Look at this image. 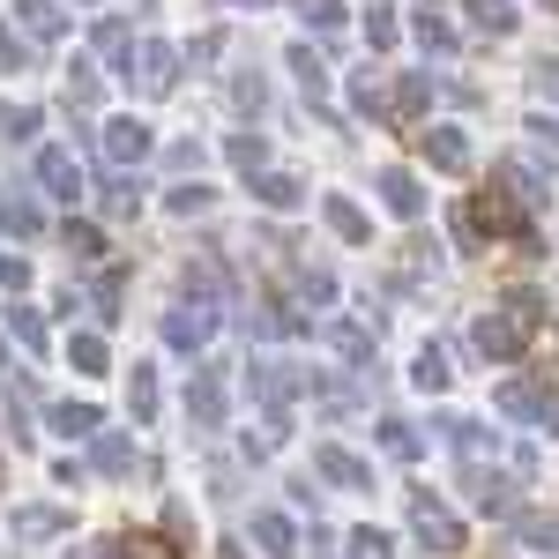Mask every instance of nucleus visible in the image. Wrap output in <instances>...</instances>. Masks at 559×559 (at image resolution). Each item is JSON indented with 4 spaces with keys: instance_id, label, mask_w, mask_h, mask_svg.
<instances>
[{
    "instance_id": "nucleus-25",
    "label": "nucleus",
    "mask_w": 559,
    "mask_h": 559,
    "mask_svg": "<svg viewBox=\"0 0 559 559\" xmlns=\"http://www.w3.org/2000/svg\"><path fill=\"white\" fill-rule=\"evenodd\" d=\"M60 247H68V261H83V269H105V224H90V216L60 224Z\"/></svg>"
},
{
    "instance_id": "nucleus-19",
    "label": "nucleus",
    "mask_w": 559,
    "mask_h": 559,
    "mask_svg": "<svg viewBox=\"0 0 559 559\" xmlns=\"http://www.w3.org/2000/svg\"><path fill=\"white\" fill-rule=\"evenodd\" d=\"M0 231H8V239H38V231H45V210H38V194H31V187L0 194Z\"/></svg>"
},
{
    "instance_id": "nucleus-29",
    "label": "nucleus",
    "mask_w": 559,
    "mask_h": 559,
    "mask_svg": "<svg viewBox=\"0 0 559 559\" xmlns=\"http://www.w3.org/2000/svg\"><path fill=\"white\" fill-rule=\"evenodd\" d=\"M463 15H471L485 38H508V31L522 23V8H515V0H463Z\"/></svg>"
},
{
    "instance_id": "nucleus-17",
    "label": "nucleus",
    "mask_w": 559,
    "mask_h": 559,
    "mask_svg": "<svg viewBox=\"0 0 559 559\" xmlns=\"http://www.w3.org/2000/svg\"><path fill=\"white\" fill-rule=\"evenodd\" d=\"M15 23H23V38H38V45L68 38V8L60 0H15Z\"/></svg>"
},
{
    "instance_id": "nucleus-21",
    "label": "nucleus",
    "mask_w": 559,
    "mask_h": 559,
    "mask_svg": "<svg viewBox=\"0 0 559 559\" xmlns=\"http://www.w3.org/2000/svg\"><path fill=\"white\" fill-rule=\"evenodd\" d=\"M8 530H15V537H60V530H68V508H60V500H23V508L8 515Z\"/></svg>"
},
{
    "instance_id": "nucleus-7",
    "label": "nucleus",
    "mask_w": 559,
    "mask_h": 559,
    "mask_svg": "<svg viewBox=\"0 0 559 559\" xmlns=\"http://www.w3.org/2000/svg\"><path fill=\"white\" fill-rule=\"evenodd\" d=\"M284 68H292V83L306 90V105H313L321 120H336V105H329V60H321V45L292 38V45H284Z\"/></svg>"
},
{
    "instance_id": "nucleus-11",
    "label": "nucleus",
    "mask_w": 559,
    "mask_h": 559,
    "mask_svg": "<svg viewBox=\"0 0 559 559\" xmlns=\"http://www.w3.org/2000/svg\"><path fill=\"white\" fill-rule=\"evenodd\" d=\"M134 90H142V97H173L179 90V52L165 38L134 45Z\"/></svg>"
},
{
    "instance_id": "nucleus-35",
    "label": "nucleus",
    "mask_w": 559,
    "mask_h": 559,
    "mask_svg": "<svg viewBox=\"0 0 559 559\" xmlns=\"http://www.w3.org/2000/svg\"><path fill=\"white\" fill-rule=\"evenodd\" d=\"M224 157H231L239 173H261V165H269V134H261V128H239L231 142H224Z\"/></svg>"
},
{
    "instance_id": "nucleus-24",
    "label": "nucleus",
    "mask_w": 559,
    "mask_h": 559,
    "mask_svg": "<svg viewBox=\"0 0 559 559\" xmlns=\"http://www.w3.org/2000/svg\"><path fill=\"white\" fill-rule=\"evenodd\" d=\"M45 426L60 432V440H90V432L105 426V411L97 403H45Z\"/></svg>"
},
{
    "instance_id": "nucleus-31",
    "label": "nucleus",
    "mask_w": 559,
    "mask_h": 559,
    "mask_svg": "<svg viewBox=\"0 0 559 559\" xmlns=\"http://www.w3.org/2000/svg\"><path fill=\"white\" fill-rule=\"evenodd\" d=\"M292 15H299L313 38H336L344 31V0H292Z\"/></svg>"
},
{
    "instance_id": "nucleus-37",
    "label": "nucleus",
    "mask_w": 559,
    "mask_h": 559,
    "mask_svg": "<svg viewBox=\"0 0 559 559\" xmlns=\"http://www.w3.org/2000/svg\"><path fill=\"white\" fill-rule=\"evenodd\" d=\"M411 31H418V45H426L432 60H448V52H455V31H448V15H440V8H418V23H411Z\"/></svg>"
},
{
    "instance_id": "nucleus-8",
    "label": "nucleus",
    "mask_w": 559,
    "mask_h": 559,
    "mask_svg": "<svg viewBox=\"0 0 559 559\" xmlns=\"http://www.w3.org/2000/svg\"><path fill=\"white\" fill-rule=\"evenodd\" d=\"M313 477H321V485H336V492H373V463H366V455H350V448H336V440H321V448H313Z\"/></svg>"
},
{
    "instance_id": "nucleus-47",
    "label": "nucleus",
    "mask_w": 559,
    "mask_h": 559,
    "mask_svg": "<svg viewBox=\"0 0 559 559\" xmlns=\"http://www.w3.org/2000/svg\"><path fill=\"white\" fill-rule=\"evenodd\" d=\"M165 165H173V173H202V165H210V150H202V142H173V150H165Z\"/></svg>"
},
{
    "instance_id": "nucleus-39",
    "label": "nucleus",
    "mask_w": 559,
    "mask_h": 559,
    "mask_svg": "<svg viewBox=\"0 0 559 559\" xmlns=\"http://www.w3.org/2000/svg\"><path fill=\"white\" fill-rule=\"evenodd\" d=\"M411 388H426V395L448 388V358H440V344H418V358H411Z\"/></svg>"
},
{
    "instance_id": "nucleus-1",
    "label": "nucleus",
    "mask_w": 559,
    "mask_h": 559,
    "mask_svg": "<svg viewBox=\"0 0 559 559\" xmlns=\"http://www.w3.org/2000/svg\"><path fill=\"white\" fill-rule=\"evenodd\" d=\"M537 313H545V299L537 292H515L508 306H485L471 321V344L485 366H515L522 350H530V336H537Z\"/></svg>"
},
{
    "instance_id": "nucleus-48",
    "label": "nucleus",
    "mask_w": 559,
    "mask_h": 559,
    "mask_svg": "<svg viewBox=\"0 0 559 559\" xmlns=\"http://www.w3.org/2000/svg\"><path fill=\"white\" fill-rule=\"evenodd\" d=\"M530 97H559V60H530Z\"/></svg>"
},
{
    "instance_id": "nucleus-40",
    "label": "nucleus",
    "mask_w": 559,
    "mask_h": 559,
    "mask_svg": "<svg viewBox=\"0 0 559 559\" xmlns=\"http://www.w3.org/2000/svg\"><path fill=\"white\" fill-rule=\"evenodd\" d=\"M120 292H128V269H97V321H105V329H112V321H120Z\"/></svg>"
},
{
    "instance_id": "nucleus-45",
    "label": "nucleus",
    "mask_w": 559,
    "mask_h": 559,
    "mask_svg": "<svg viewBox=\"0 0 559 559\" xmlns=\"http://www.w3.org/2000/svg\"><path fill=\"white\" fill-rule=\"evenodd\" d=\"M179 60H187V68H210V60H224V31H202V38L187 45Z\"/></svg>"
},
{
    "instance_id": "nucleus-18",
    "label": "nucleus",
    "mask_w": 559,
    "mask_h": 559,
    "mask_svg": "<svg viewBox=\"0 0 559 559\" xmlns=\"http://www.w3.org/2000/svg\"><path fill=\"white\" fill-rule=\"evenodd\" d=\"M97 559H187L173 537H150V530H120V537H105Z\"/></svg>"
},
{
    "instance_id": "nucleus-23",
    "label": "nucleus",
    "mask_w": 559,
    "mask_h": 559,
    "mask_svg": "<svg viewBox=\"0 0 559 559\" xmlns=\"http://www.w3.org/2000/svg\"><path fill=\"white\" fill-rule=\"evenodd\" d=\"M128 411H134V426H157V411H165L157 366H128Z\"/></svg>"
},
{
    "instance_id": "nucleus-26",
    "label": "nucleus",
    "mask_w": 559,
    "mask_h": 559,
    "mask_svg": "<svg viewBox=\"0 0 559 559\" xmlns=\"http://www.w3.org/2000/svg\"><path fill=\"white\" fill-rule=\"evenodd\" d=\"M68 366H75L83 381L112 373V350H105V336H97V329H68Z\"/></svg>"
},
{
    "instance_id": "nucleus-5",
    "label": "nucleus",
    "mask_w": 559,
    "mask_h": 559,
    "mask_svg": "<svg viewBox=\"0 0 559 559\" xmlns=\"http://www.w3.org/2000/svg\"><path fill=\"white\" fill-rule=\"evenodd\" d=\"M31 173H38V194H52V202H83L90 179H83V157H68L60 142H38V157H31Z\"/></svg>"
},
{
    "instance_id": "nucleus-38",
    "label": "nucleus",
    "mask_w": 559,
    "mask_h": 559,
    "mask_svg": "<svg viewBox=\"0 0 559 559\" xmlns=\"http://www.w3.org/2000/svg\"><path fill=\"white\" fill-rule=\"evenodd\" d=\"M254 545L269 559H292V522L276 515V508H261V515H254Z\"/></svg>"
},
{
    "instance_id": "nucleus-6",
    "label": "nucleus",
    "mask_w": 559,
    "mask_h": 559,
    "mask_svg": "<svg viewBox=\"0 0 559 559\" xmlns=\"http://www.w3.org/2000/svg\"><path fill=\"white\" fill-rule=\"evenodd\" d=\"M231 418V395H224V358H202V373L187 381V426L194 432H216Z\"/></svg>"
},
{
    "instance_id": "nucleus-20",
    "label": "nucleus",
    "mask_w": 559,
    "mask_h": 559,
    "mask_svg": "<svg viewBox=\"0 0 559 559\" xmlns=\"http://www.w3.org/2000/svg\"><path fill=\"white\" fill-rule=\"evenodd\" d=\"M463 485H471V500L485 508V515H508V508H515V477H500V471H477V463H463Z\"/></svg>"
},
{
    "instance_id": "nucleus-32",
    "label": "nucleus",
    "mask_w": 559,
    "mask_h": 559,
    "mask_svg": "<svg viewBox=\"0 0 559 559\" xmlns=\"http://www.w3.org/2000/svg\"><path fill=\"white\" fill-rule=\"evenodd\" d=\"M165 210H173V216H210V210H216V187H202V179H179V187H165Z\"/></svg>"
},
{
    "instance_id": "nucleus-51",
    "label": "nucleus",
    "mask_w": 559,
    "mask_h": 559,
    "mask_svg": "<svg viewBox=\"0 0 559 559\" xmlns=\"http://www.w3.org/2000/svg\"><path fill=\"white\" fill-rule=\"evenodd\" d=\"M8 366H15V358H8V336H0V373H8Z\"/></svg>"
},
{
    "instance_id": "nucleus-13",
    "label": "nucleus",
    "mask_w": 559,
    "mask_h": 559,
    "mask_svg": "<svg viewBox=\"0 0 559 559\" xmlns=\"http://www.w3.org/2000/svg\"><path fill=\"white\" fill-rule=\"evenodd\" d=\"M97 142H105V157H112V165H128V173L150 157V150H157L150 120H128V112H120V120H105V134H97Z\"/></svg>"
},
{
    "instance_id": "nucleus-30",
    "label": "nucleus",
    "mask_w": 559,
    "mask_h": 559,
    "mask_svg": "<svg viewBox=\"0 0 559 559\" xmlns=\"http://www.w3.org/2000/svg\"><path fill=\"white\" fill-rule=\"evenodd\" d=\"M426 105H432V83H426V75H395V90H388V112H395V128H403V120H418Z\"/></svg>"
},
{
    "instance_id": "nucleus-14",
    "label": "nucleus",
    "mask_w": 559,
    "mask_h": 559,
    "mask_svg": "<svg viewBox=\"0 0 559 559\" xmlns=\"http://www.w3.org/2000/svg\"><path fill=\"white\" fill-rule=\"evenodd\" d=\"M313 210H321V224H329V231H336L344 247H373V216L358 210L350 194H336V187H329V194H321Z\"/></svg>"
},
{
    "instance_id": "nucleus-3",
    "label": "nucleus",
    "mask_w": 559,
    "mask_h": 559,
    "mask_svg": "<svg viewBox=\"0 0 559 559\" xmlns=\"http://www.w3.org/2000/svg\"><path fill=\"white\" fill-rule=\"evenodd\" d=\"M492 403H500V418H522V426H537V432H559V388L545 381H500L492 388Z\"/></svg>"
},
{
    "instance_id": "nucleus-44",
    "label": "nucleus",
    "mask_w": 559,
    "mask_h": 559,
    "mask_svg": "<svg viewBox=\"0 0 559 559\" xmlns=\"http://www.w3.org/2000/svg\"><path fill=\"white\" fill-rule=\"evenodd\" d=\"M68 68H75V75H68V97H75V105H97V68H90V60H68Z\"/></svg>"
},
{
    "instance_id": "nucleus-46",
    "label": "nucleus",
    "mask_w": 559,
    "mask_h": 559,
    "mask_svg": "<svg viewBox=\"0 0 559 559\" xmlns=\"http://www.w3.org/2000/svg\"><path fill=\"white\" fill-rule=\"evenodd\" d=\"M344 545H350V559H388V545H395V537H381V530H350Z\"/></svg>"
},
{
    "instance_id": "nucleus-36",
    "label": "nucleus",
    "mask_w": 559,
    "mask_h": 559,
    "mask_svg": "<svg viewBox=\"0 0 559 559\" xmlns=\"http://www.w3.org/2000/svg\"><path fill=\"white\" fill-rule=\"evenodd\" d=\"M373 432H381L388 455H403V463H418V455H426V440L411 432V418H373Z\"/></svg>"
},
{
    "instance_id": "nucleus-27",
    "label": "nucleus",
    "mask_w": 559,
    "mask_h": 559,
    "mask_svg": "<svg viewBox=\"0 0 559 559\" xmlns=\"http://www.w3.org/2000/svg\"><path fill=\"white\" fill-rule=\"evenodd\" d=\"M0 336H15V344L31 350V358H45V321H38V306L8 299V313H0Z\"/></svg>"
},
{
    "instance_id": "nucleus-16",
    "label": "nucleus",
    "mask_w": 559,
    "mask_h": 559,
    "mask_svg": "<svg viewBox=\"0 0 559 559\" xmlns=\"http://www.w3.org/2000/svg\"><path fill=\"white\" fill-rule=\"evenodd\" d=\"M247 194H254L261 210H306V179L299 173H247Z\"/></svg>"
},
{
    "instance_id": "nucleus-41",
    "label": "nucleus",
    "mask_w": 559,
    "mask_h": 559,
    "mask_svg": "<svg viewBox=\"0 0 559 559\" xmlns=\"http://www.w3.org/2000/svg\"><path fill=\"white\" fill-rule=\"evenodd\" d=\"M0 68H8V75H31V68H38L31 38H23V31H8V23H0Z\"/></svg>"
},
{
    "instance_id": "nucleus-15",
    "label": "nucleus",
    "mask_w": 559,
    "mask_h": 559,
    "mask_svg": "<svg viewBox=\"0 0 559 559\" xmlns=\"http://www.w3.org/2000/svg\"><path fill=\"white\" fill-rule=\"evenodd\" d=\"M373 187H381V202L395 216H403V224H418V216H426V179L411 173V165H388L381 179H373Z\"/></svg>"
},
{
    "instance_id": "nucleus-22",
    "label": "nucleus",
    "mask_w": 559,
    "mask_h": 559,
    "mask_svg": "<svg viewBox=\"0 0 559 559\" xmlns=\"http://www.w3.org/2000/svg\"><path fill=\"white\" fill-rule=\"evenodd\" d=\"M292 292H299L306 313H329V306H336V269H329V261H306L299 276H292Z\"/></svg>"
},
{
    "instance_id": "nucleus-34",
    "label": "nucleus",
    "mask_w": 559,
    "mask_h": 559,
    "mask_svg": "<svg viewBox=\"0 0 559 559\" xmlns=\"http://www.w3.org/2000/svg\"><path fill=\"white\" fill-rule=\"evenodd\" d=\"M90 463L105 477H128L134 471V440H120V432H97V448H90Z\"/></svg>"
},
{
    "instance_id": "nucleus-12",
    "label": "nucleus",
    "mask_w": 559,
    "mask_h": 559,
    "mask_svg": "<svg viewBox=\"0 0 559 559\" xmlns=\"http://www.w3.org/2000/svg\"><path fill=\"white\" fill-rule=\"evenodd\" d=\"M216 306H194V299H179L173 313H165V344L173 350H210V336H216Z\"/></svg>"
},
{
    "instance_id": "nucleus-42",
    "label": "nucleus",
    "mask_w": 559,
    "mask_h": 559,
    "mask_svg": "<svg viewBox=\"0 0 559 559\" xmlns=\"http://www.w3.org/2000/svg\"><path fill=\"white\" fill-rule=\"evenodd\" d=\"M231 105H239V112H261V105H269V83H261V68H239V75H231Z\"/></svg>"
},
{
    "instance_id": "nucleus-10",
    "label": "nucleus",
    "mask_w": 559,
    "mask_h": 559,
    "mask_svg": "<svg viewBox=\"0 0 559 559\" xmlns=\"http://www.w3.org/2000/svg\"><path fill=\"white\" fill-rule=\"evenodd\" d=\"M418 134V157H426L432 173H463L471 165V134L455 128V120H432V128H411Z\"/></svg>"
},
{
    "instance_id": "nucleus-4",
    "label": "nucleus",
    "mask_w": 559,
    "mask_h": 559,
    "mask_svg": "<svg viewBox=\"0 0 559 559\" xmlns=\"http://www.w3.org/2000/svg\"><path fill=\"white\" fill-rule=\"evenodd\" d=\"M247 395H254L261 411H292L306 395V366H292V358H254L247 366Z\"/></svg>"
},
{
    "instance_id": "nucleus-50",
    "label": "nucleus",
    "mask_w": 559,
    "mask_h": 559,
    "mask_svg": "<svg viewBox=\"0 0 559 559\" xmlns=\"http://www.w3.org/2000/svg\"><path fill=\"white\" fill-rule=\"evenodd\" d=\"M530 142H545V150H559V120H552V112H530Z\"/></svg>"
},
{
    "instance_id": "nucleus-43",
    "label": "nucleus",
    "mask_w": 559,
    "mask_h": 559,
    "mask_svg": "<svg viewBox=\"0 0 559 559\" xmlns=\"http://www.w3.org/2000/svg\"><path fill=\"white\" fill-rule=\"evenodd\" d=\"M366 45L373 52H395V15L388 8H366Z\"/></svg>"
},
{
    "instance_id": "nucleus-2",
    "label": "nucleus",
    "mask_w": 559,
    "mask_h": 559,
    "mask_svg": "<svg viewBox=\"0 0 559 559\" xmlns=\"http://www.w3.org/2000/svg\"><path fill=\"white\" fill-rule=\"evenodd\" d=\"M179 299L194 306H224L239 299V276H231V261H224V247H202V254H187V269H179Z\"/></svg>"
},
{
    "instance_id": "nucleus-9",
    "label": "nucleus",
    "mask_w": 559,
    "mask_h": 559,
    "mask_svg": "<svg viewBox=\"0 0 559 559\" xmlns=\"http://www.w3.org/2000/svg\"><path fill=\"white\" fill-rule=\"evenodd\" d=\"M411 530H418L426 552H463V522L448 515L432 492H411Z\"/></svg>"
},
{
    "instance_id": "nucleus-33",
    "label": "nucleus",
    "mask_w": 559,
    "mask_h": 559,
    "mask_svg": "<svg viewBox=\"0 0 559 559\" xmlns=\"http://www.w3.org/2000/svg\"><path fill=\"white\" fill-rule=\"evenodd\" d=\"M142 187H150L142 173H112L105 179V216H134L142 210Z\"/></svg>"
},
{
    "instance_id": "nucleus-49",
    "label": "nucleus",
    "mask_w": 559,
    "mask_h": 559,
    "mask_svg": "<svg viewBox=\"0 0 559 559\" xmlns=\"http://www.w3.org/2000/svg\"><path fill=\"white\" fill-rule=\"evenodd\" d=\"M31 284V261L23 254H0V292H23Z\"/></svg>"
},
{
    "instance_id": "nucleus-28",
    "label": "nucleus",
    "mask_w": 559,
    "mask_h": 559,
    "mask_svg": "<svg viewBox=\"0 0 559 559\" xmlns=\"http://www.w3.org/2000/svg\"><path fill=\"white\" fill-rule=\"evenodd\" d=\"M350 112H358V120H373V128H395V112H388V90L373 83V75H366V68H358V75H350Z\"/></svg>"
},
{
    "instance_id": "nucleus-52",
    "label": "nucleus",
    "mask_w": 559,
    "mask_h": 559,
    "mask_svg": "<svg viewBox=\"0 0 559 559\" xmlns=\"http://www.w3.org/2000/svg\"><path fill=\"white\" fill-rule=\"evenodd\" d=\"M0 477H8V463H0Z\"/></svg>"
}]
</instances>
